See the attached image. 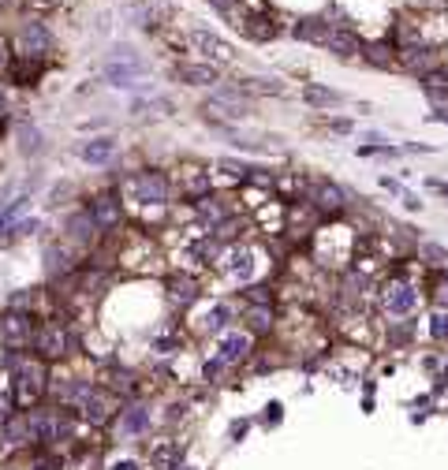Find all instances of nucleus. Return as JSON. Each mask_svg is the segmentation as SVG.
<instances>
[{
	"label": "nucleus",
	"mask_w": 448,
	"mask_h": 470,
	"mask_svg": "<svg viewBox=\"0 0 448 470\" xmlns=\"http://www.w3.org/2000/svg\"><path fill=\"white\" fill-rule=\"evenodd\" d=\"M49 392V366L38 355H15L12 358V403L19 411H30L45 399Z\"/></svg>",
	"instance_id": "nucleus-1"
},
{
	"label": "nucleus",
	"mask_w": 448,
	"mask_h": 470,
	"mask_svg": "<svg viewBox=\"0 0 448 470\" xmlns=\"http://www.w3.org/2000/svg\"><path fill=\"white\" fill-rule=\"evenodd\" d=\"M120 411H124V399H120L116 392H108L105 385H97L79 407V418L86 425H94V429H105V425H113L120 418Z\"/></svg>",
	"instance_id": "nucleus-2"
},
{
	"label": "nucleus",
	"mask_w": 448,
	"mask_h": 470,
	"mask_svg": "<svg viewBox=\"0 0 448 470\" xmlns=\"http://www.w3.org/2000/svg\"><path fill=\"white\" fill-rule=\"evenodd\" d=\"M127 194H131L138 205H165V202L172 198V183H168L165 172L146 168V172H138V176L127 179Z\"/></svg>",
	"instance_id": "nucleus-3"
},
{
	"label": "nucleus",
	"mask_w": 448,
	"mask_h": 470,
	"mask_svg": "<svg viewBox=\"0 0 448 470\" xmlns=\"http://www.w3.org/2000/svg\"><path fill=\"white\" fill-rule=\"evenodd\" d=\"M71 347H75V336L64 329V325H57V321L38 325V332H34V355L38 358L57 362V358H68L71 355Z\"/></svg>",
	"instance_id": "nucleus-4"
},
{
	"label": "nucleus",
	"mask_w": 448,
	"mask_h": 470,
	"mask_svg": "<svg viewBox=\"0 0 448 470\" xmlns=\"http://www.w3.org/2000/svg\"><path fill=\"white\" fill-rule=\"evenodd\" d=\"M250 355H254V336H250L247 329H228V332H221V340H217V355L213 358H221V362L232 369L239 362H247Z\"/></svg>",
	"instance_id": "nucleus-5"
},
{
	"label": "nucleus",
	"mask_w": 448,
	"mask_h": 470,
	"mask_svg": "<svg viewBox=\"0 0 448 470\" xmlns=\"http://www.w3.org/2000/svg\"><path fill=\"white\" fill-rule=\"evenodd\" d=\"M414 306H419V291H414L411 284L389 280L385 288H381V310H385L389 318H407Z\"/></svg>",
	"instance_id": "nucleus-6"
},
{
	"label": "nucleus",
	"mask_w": 448,
	"mask_h": 470,
	"mask_svg": "<svg viewBox=\"0 0 448 470\" xmlns=\"http://www.w3.org/2000/svg\"><path fill=\"white\" fill-rule=\"evenodd\" d=\"M150 425H154V411H150L146 403L131 399V403H124V411H120V418H116V433L124 436V441H131V436H146Z\"/></svg>",
	"instance_id": "nucleus-7"
},
{
	"label": "nucleus",
	"mask_w": 448,
	"mask_h": 470,
	"mask_svg": "<svg viewBox=\"0 0 448 470\" xmlns=\"http://www.w3.org/2000/svg\"><path fill=\"white\" fill-rule=\"evenodd\" d=\"M307 202L314 205L318 213H329V216H336L347 205V198H344V191L336 187V183H329V179H310V187H307Z\"/></svg>",
	"instance_id": "nucleus-8"
},
{
	"label": "nucleus",
	"mask_w": 448,
	"mask_h": 470,
	"mask_svg": "<svg viewBox=\"0 0 448 470\" xmlns=\"http://www.w3.org/2000/svg\"><path fill=\"white\" fill-rule=\"evenodd\" d=\"M254 258H258V254H254L250 247H232V250H224V254H221V261H217V265H221L232 280L247 284L250 277H254V269H258Z\"/></svg>",
	"instance_id": "nucleus-9"
},
{
	"label": "nucleus",
	"mask_w": 448,
	"mask_h": 470,
	"mask_svg": "<svg viewBox=\"0 0 448 470\" xmlns=\"http://www.w3.org/2000/svg\"><path fill=\"white\" fill-rule=\"evenodd\" d=\"M191 45L198 52H205V60H210L213 68L217 64H232L236 60V49L228 45L224 38H217L213 30H191Z\"/></svg>",
	"instance_id": "nucleus-10"
},
{
	"label": "nucleus",
	"mask_w": 448,
	"mask_h": 470,
	"mask_svg": "<svg viewBox=\"0 0 448 470\" xmlns=\"http://www.w3.org/2000/svg\"><path fill=\"white\" fill-rule=\"evenodd\" d=\"M183 455H187V448L180 441H157V444H150L146 463H150V470H180Z\"/></svg>",
	"instance_id": "nucleus-11"
},
{
	"label": "nucleus",
	"mask_w": 448,
	"mask_h": 470,
	"mask_svg": "<svg viewBox=\"0 0 448 470\" xmlns=\"http://www.w3.org/2000/svg\"><path fill=\"white\" fill-rule=\"evenodd\" d=\"M15 41H19V52H23V57H45L52 49V34H49L45 23H23Z\"/></svg>",
	"instance_id": "nucleus-12"
},
{
	"label": "nucleus",
	"mask_w": 448,
	"mask_h": 470,
	"mask_svg": "<svg viewBox=\"0 0 448 470\" xmlns=\"http://www.w3.org/2000/svg\"><path fill=\"white\" fill-rule=\"evenodd\" d=\"M90 216L101 232H113V228H120V221H124V205H120L116 194H97L90 202Z\"/></svg>",
	"instance_id": "nucleus-13"
},
{
	"label": "nucleus",
	"mask_w": 448,
	"mask_h": 470,
	"mask_svg": "<svg viewBox=\"0 0 448 470\" xmlns=\"http://www.w3.org/2000/svg\"><path fill=\"white\" fill-rule=\"evenodd\" d=\"M64 228H68V239H71L75 247H90L94 239H97V232H101V228L94 224L90 210H79V213H71V216H68V224H64Z\"/></svg>",
	"instance_id": "nucleus-14"
},
{
	"label": "nucleus",
	"mask_w": 448,
	"mask_h": 470,
	"mask_svg": "<svg viewBox=\"0 0 448 470\" xmlns=\"http://www.w3.org/2000/svg\"><path fill=\"white\" fill-rule=\"evenodd\" d=\"M34 332L38 325L27 318V314H15V318L4 321V340L15 344V351H23V347H34Z\"/></svg>",
	"instance_id": "nucleus-15"
},
{
	"label": "nucleus",
	"mask_w": 448,
	"mask_h": 470,
	"mask_svg": "<svg viewBox=\"0 0 448 470\" xmlns=\"http://www.w3.org/2000/svg\"><path fill=\"white\" fill-rule=\"evenodd\" d=\"M325 49L333 52V57H359L363 52V41H359L355 30H344V27H333L329 30V38H325Z\"/></svg>",
	"instance_id": "nucleus-16"
},
{
	"label": "nucleus",
	"mask_w": 448,
	"mask_h": 470,
	"mask_svg": "<svg viewBox=\"0 0 448 470\" xmlns=\"http://www.w3.org/2000/svg\"><path fill=\"white\" fill-rule=\"evenodd\" d=\"M400 64L407 71H414V75H433L437 71V52L433 49H419V45H407V49H400Z\"/></svg>",
	"instance_id": "nucleus-17"
},
{
	"label": "nucleus",
	"mask_w": 448,
	"mask_h": 470,
	"mask_svg": "<svg viewBox=\"0 0 448 470\" xmlns=\"http://www.w3.org/2000/svg\"><path fill=\"white\" fill-rule=\"evenodd\" d=\"M172 75H176L180 82H187V86H213L217 82V68H213V64H176Z\"/></svg>",
	"instance_id": "nucleus-18"
},
{
	"label": "nucleus",
	"mask_w": 448,
	"mask_h": 470,
	"mask_svg": "<svg viewBox=\"0 0 448 470\" xmlns=\"http://www.w3.org/2000/svg\"><path fill=\"white\" fill-rule=\"evenodd\" d=\"M224 202H228V198L205 194V198H198V202H194V210H198V216H202V221L210 224V228H217L221 221H228V216H236V213H232V205H224Z\"/></svg>",
	"instance_id": "nucleus-19"
},
{
	"label": "nucleus",
	"mask_w": 448,
	"mask_h": 470,
	"mask_svg": "<svg viewBox=\"0 0 448 470\" xmlns=\"http://www.w3.org/2000/svg\"><path fill=\"white\" fill-rule=\"evenodd\" d=\"M273 325H277L273 306H247V332L250 336H266V332H273Z\"/></svg>",
	"instance_id": "nucleus-20"
},
{
	"label": "nucleus",
	"mask_w": 448,
	"mask_h": 470,
	"mask_svg": "<svg viewBox=\"0 0 448 470\" xmlns=\"http://www.w3.org/2000/svg\"><path fill=\"white\" fill-rule=\"evenodd\" d=\"M113 153H116V142L113 138H90L79 149V157L86 161V165H105V161H113Z\"/></svg>",
	"instance_id": "nucleus-21"
},
{
	"label": "nucleus",
	"mask_w": 448,
	"mask_h": 470,
	"mask_svg": "<svg viewBox=\"0 0 448 470\" xmlns=\"http://www.w3.org/2000/svg\"><path fill=\"white\" fill-rule=\"evenodd\" d=\"M135 75H142V64L138 60H124V64H108L105 68V79L113 86H135Z\"/></svg>",
	"instance_id": "nucleus-22"
},
{
	"label": "nucleus",
	"mask_w": 448,
	"mask_h": 470,
	"mask_svg": "<svg viewBox=\"0 0 448 470\" xmlns=\"http://www.w3.org/2000/svg\"><path fill=\"white\" fill-rule=\"evenodd\" d=\"M329 23L325 19H299V23L291 27V34L295 38H303V41H318V45H325V38H329Z\"/></svg>",
	"instance_id": "nucleus-23"
},
{
	"label": "nucleus",
	"mask_w": 448,
	"mask_h": 470,
	"mask_svg": "<svg viewBox=\"0 0 448 470\" xmlns=\"http://www.w3.org/2000/svg\"><path fill=\"white\" fill-rule=\"evenodd\" d=\"M168 295H172V302H176V306H191L194 299H198V280H191V277H172V280H168Z\"/></svg>",
	"instance_id": "nucleus-24"
},
{
	"label": "nucleus",
	"mask_w": 448,
	"mask_h": 470,
	"mask_svg": "<svg viewBox=\"0 0 448 470\" xmlns=\"http://www.w3.org/2000/svg\"><path fill=\"white\" fill-rule=\"evenodd\" d=\"M422 90H426V97H430L437 108H445V105H448V75H445V71L426 75V79H422Z\"/></svg>",
	"instance_id": "nucleus-25"
},
{
	"label": "nucleus",
	"mask_w": 448,
	"mask_h": 470,
	"mask_svg": "<svg viewBox=\"0 0 448 470\" xmlns=\"http://www.w3.org/2000/svg\"><path fill=\"white\" fill-rule=\"evenodd\" d=\"M363 57L374 64V68H392V64H396V45H389V41H374V45H363Z\"/></svg>",
	"instance_id": "nucleus-26"
},
{
	"label": "nucleus",
	"mask_w": 448,
	"mask_h": 470,
	"mask_svg": "<svg viewBox=\"0 0 448 470\" xmlns=\"http://www.w3.org/2000/svg\"><path fill=\"white\" fill-rule=\"evenodd\" d=\"M205 332H228V321H232V306L228 302H213L210 310H205Z\"/></svg>",
	"instance_id": "nucleus-27"
},
{
	"label": "nucleus",
	"mask_w": 448,
	"mask_h": 470,
	"mask_svg": "<svg viewBox=\"0 0 448 470\" xmlns=\"http://www.w3.org/2000/svg\"><path fill=\"white\" fill-rule=\"evenodd\" d=\"M239 27H243V30H247V34L254 38V41H269L273 34H277V27H273V19H266V15H247L243 23H239Z\"/></svg>",
	"instance_id": "nucleus-28"
},
{
	"label": "nucleus",
	"mask_w": 448,
	"mask_h": 470,
	"mask_svg": "<svg viewBox=\"0 0 448 470\" xmlns=\"http://www.w3.org/2000/svg\"><path fill=\"white\" fill-rule=\"evenodd\" d=\"M303 101L314 105V108H333V105H340V94L321 90V86H307V90H303Z\"/></svg>",
	"instance_id": "nucleus-29"
},
{
	"label": "nucleus",
	"mask_w": 448,
	"mask_h": 470,
	"mask_svg": "<svg viewBox=\"0 0 448 470\" xmlns=\"http://www.w3.org/2000/svg\"><path fill=\"white\" fill-rule=\"evenodd\" d=\"M45 269H49V277H64V272L71 269L68 250H64V247H49L45 250Z\"/></svg>",
	"instance_id": "nucleus-30"
},
{
	"label": "nucleus",
	"mask_w": 448,
	"mask_h": 470,
	"mask_svg": "<svg viewBox=\"0 0 448 470\" xmlns=\"http://www.w3.org/2000/svg\"><path fill=\"white\" fill-rule=\"evenodd\" d=\"M19 149L27 153V157H34V153L41 149V135H38V127H19Z\"/></svg>",
	"instance_id": "nucleus-31"
},
{
	"label": "nucleus",
	"mask_w": 448,
	"mask_h": 470,
	"mask_svg": "<svg viewBox=\"0 0 448 470\" xmlns=\"http://www.w3.org/2000/svg\"><path fill=\"white\" fill-rule=\"evenodd\" d=\"M419 254H422L426 261H430L433 269H448V250H445V247H437V243H422V247H419Z\"/></svg>",
	"instance_id": "nucleus-32"
},
{
	"label": "nucleus",
	"mask_w": 448,
	"mask_h": 470,
	"mask_svg": "<svg viewBox=\"0 0 448 470\" xmlns=\"http://www.w3.org/2000/svg\"><path fill=\"white\" fill-rule=\"evenodd\" d=\"M243 295L250 306H273V288H266V284H250V288H243Z\"/></svg>",
	"instance_id": "nucleus-33"
},
{
	"label": "nucleus",
	"mask_w": 448,
	"mask_h": 470,
	"mask_svg": "<svg viewBox=\"0 0 448 470\" xmlns=\"http://www.w3.org/2000/svg\"><path fill=\"white\" fill-rule=\"evenodd\" d=\"M430 336L437 344H448V310H433L430 318Z\"/></svg>",
	"instance_id": "nucleus-34"
},
{
	"label": "nucleus",
	"mask_w": 448,
	"mask_h": 470,
	"mask_svg": "<svg viewBox=\"0 0 448 470\" xmlns=\"http://www.w3.org/2000/svg\"><path fill=\"white\" fill-rule=\"evenodd\" d=\"M243 90L247 94H284V86L277 79H247Z\"/></svg>",
	"instance_id": "nucleus-35"
},
{
	"label": "nucleus",
	"mask_w": 448,
	"mask_h": 470,
	"mask_svg": "<svg viewBox=\"0 0 448 470\" xmlns=\"http://www.w3.org/2000/svg\"><path fill=\"white\" fill-rule=\"evenodd\" d=\"M101 470H142V463L135 455H113V459H105Z\"/></svg>",
	"instance_id": "nucleus-36"
},
{
	"label": "nucleus",
	"mask_w": 448,
	"mask_h": 470,
	"mask_svg": "<svg viewBox=\"0 0 448 470\" xmlns=\"http://www.w3.org/2000/svg\"><path fill=\"white\" fill-rule=\"evenodd\" d=\"M280 411H284V407H280L277 399H273V403H266V411H261V425H280V418H284Z\"/></svg>",
	"instance_id": "nucleus-37"
},
{
	"label": "nucleus",
	"mask_w": 448,
	"mask_h": 470,
	"mask_svg": "<svg viewBox=\"0 0 448 470\" xmlns=\"http://www.w3.org/2000/svg\"><path fill=\"white\" fill-rule=\"evenodd\" d=\"M411 340V325H389V344H407Z\"/></svg>",
	"instance_id": "nucleus-38"
},
{
	"label": "nucleus",
	"mask_w": 448,
	"mask_h": 470,
	"mask_svg": "<svg viewBox=\"0 0 448 470\" xmlns=\"http://www.w3.org/2000/svg\"><path fill=\"white\" fill-rule=\"evenodd\" d=\"M210 4H213L221 15H232V19H239V0H210Z\"/></svg>",
	"instance_id": "nucleus-39"
},
{
	"label": "nucleus",
	"mask_w": 448,
	"mask_h": 470,
	"mask_svg": "<svg viewBox=\"0 0 448 470\" xmlns=\"http://www.w3.org/2000/svg\"><path fill=\"white\" fill-rule=\"evenodd\" d=\"M30 232H38V221H23V224H12V228H8V235H12V239H23V235H30Z\"/></svg>",
	"instance_id": "nucleus-40"
},
{
	"label": "nucleus",
	"mask_w": 448,
	"mask_h": 470,
	"mask_svg": "<svg viewBox=\"0 0 448 470\" xmlns=\"http://www.w3.org/2000/svg\"><path fill=\"white\" fill-rule=\"evenodd\" d=\"M433 302L441 306V310L448 306V280H437V284H433Z\"/></svg>",
	"instance_id": "nucleus-41"
},
{
	"label": "nucleus",
	"mask_w": 448,
	"mask_h": 470,
	"mask_svg": "<svg viewBox=\"0 0 448 470\" xmlns=\"http://www.w3.org/2000/svg\"><path fill=\"white\" fill-rule=\"evenodd\" d=\"M247 429H250V422H232V441H243Z\"/></svg>",
	"instance_id": "nucleus-42"
},
{
	"label": "nucleus",
	"mask_w": 448,
	"mask_h": 470,
	"mask_svg": "<svg viewBox=\"0 0 448 470\" xmlns=\"http://www.w3.org/2000/svg\"><path fill=\"white\" fill-rule=\"evenodd\" d=\"M8 224H12V216H8V210H0V232H8Z\"/></svg>",
	"instance_id": "nucleus-43"
},
{
	"label": "nucleus",
	"mask_w": 448,
	"mask_h": 470,
	"mask_svg": "<svg viewBox=\"0 0 448 470\" xmlns=\"http://www.w3.org/2000/svg\"><path fill=\"white\" fill-rule=\"evenodd\" d=\"M430 119H437V124H448V112H433Z\"/></svg>",
	"instance_id": "nucleus-44"
},
{
	"label": "nucleus",
	"mask_w": 448,
	"mask_h": 470,
	"mask_svg": "<svg viewBox=\"0 0 448 470\" xmlns=\"http://www.w3.org/2000/svg\"><path fill=\"white\" fill-rule=\"evenodd\" d=\"M441 191H445V198H448V183H445V187H441Z\"/></svg>",
	"instance_id": "nucleus-45"
},
{
	"label": "nucleus",
	"mask_w": 448,
	"mask_h": 470,
	"mask_svg": "<svg viewBox=\"0 0 448 470\" xmlns=\"http://www.w3.org/2000/svg\"><path fill=\"white\" fill-rule=\"evenodd\" d=\"M180 470H194V467H180Z\"/></svg>",
	"instance_id": "nucleus-46"
},
{
	"label": "nucleus",
	"mask_w": 448,
	"mask_h": 470,
	"mask_svg": "<svg viewBox=\"0 0 448 470\" xmlns=\"http://www.w3.org/2000/svg\"><path fill=\"white\" fill-rule=\"evenodd\" d=\"M4 470H15V467H4Z\"/></svg>",
	"instance_id": "nucleus-47"
},
{
	"label": "nucleus",
	"mask_w": 448,
	"mask_h": 470,
	"mask_svg": "<svg viewBox=\"0 0 448 470\" xmlns=\"http://www.w3.org/2000/svg\"><path fill=\"white\" fill-rule=\"evenodd\" d=\"M0 64H4V57H0Z\"/></svg>",
	"instance_id": "nucleus-48"
}]
</instances>
